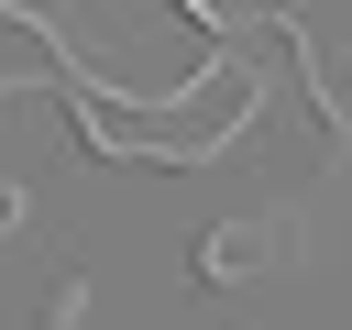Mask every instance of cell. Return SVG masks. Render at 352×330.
Segmentation results:
<instances>
[{"label": "cell", "instance_id": "1", "mask_svg": "<svg viewBox=\"0 0 352 330\" xmlns=\"http://www.w3.org/2000/svg\"><path fill=\"white\" fill-rule=\"evenodd\" d=\"M275 242H286V220H231V231H209V253H198V275H209V286H231V275H253V264H275Z\"/></svg>", "mask_w": 352, "mask_h": 330}, {"label": "cell", "instance_id": "2", "mask_svg": "<svg viewBox=\"0 0 352 330\" xmlns=\"http://www.w3.org/2000/svg\"><path fill=\"white\" fill-rule=\"evenodd\" d=\"M0 220H11V198H0Z\"/></svg>", "mask_w": 352, "mask_h": 330}]
</instances>
